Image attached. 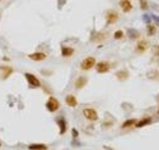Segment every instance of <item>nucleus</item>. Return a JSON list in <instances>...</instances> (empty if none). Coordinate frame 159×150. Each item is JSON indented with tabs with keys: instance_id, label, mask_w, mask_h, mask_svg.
<instances>
[{
	"instance_id": "4",
	"label": "nucleus",
	"mask_w": 159,
	"mask_h": 150,
	"mask_svg": "<svg viewBox=\"0 0 159 150\" xmlns=\"http://www.w3.org/2000/svg\"><path fill=\"white\" fill-rule=\"evenodd\" d=\"M25 78H26L28 83H29V84H30L31 86H34V88H39V86H41V81L35 77L34 74L26 73V74H25Z\"/></svg>"
},
{
	"instance_id": "14",
	"label": "nucleus",
	"mask_w": 159,
	"mask_h": 150,
	"mask_svg": "<svg viewBox=\"0 0 159 150\" xmlns=\"http://www.w3.org/2000/svg\"><path fill=\"white\" fill-rule=\"evenodd\" d=\"M147 41H143V40H140L139 43L137 44V48H136V50H137V53H144L146 50H147Z\"/></svg>"
},
{
	"instance_id": "21",
	"label": "nucleus",
	"mask_w": 159,
	"mask_h": 150,
	"mask_svg": "<svg viewBox=\"0 0 159 150\" xmlns=\"http://www.w3.org/2000/svg\"><path fill=\"white\" fill-rule=\"evenodd\" d=\"M140 6H142V9H146V8H147L146 0H140Z\"/></svg>"
},
{
	"instance_id": "13",
	"label": "nucleus",
	"mask_w": 159,
	"mask_h": 150,
	"mask_svg": "<svg viewBox=\"0 0 159 150\" xmlns=\"http://www.w3.org/2000/svg\"><path fill=\"white\" fill-rule=\"evenodd\" d=\"M29 150H49V146L45 144H30Z\"/></svg>"
},
{
	"instance_id": "22",
	"label": "nucleus",
	"mask_w": 159,
	"mask_h": 150,
	"mask_svg": "<svg viewBox=\"0 0 159 150\" xmlns=\"http://www.w3.org/2000/svg\"><path fill=\"white\" fill-rule=\"evenodd\" d=\"M154 50H155V54L159 56V46H154Z\"/></svg>"
},
{
	"instance_id": "20",
	"label": "nucleus",
	"mask_w": 159,
	"mask_h": 150,
	"mask_svg": "<svg viewBox=\"0 0 159 150\" xmlns=\"http://www.w3.org/2000/svg\"><path fill=\"white\" fill-rule=\"evenodd\" d=\"M114 39H121V38H123V31L122 30H117L116 33H114Z\"/></svg>"
},
{
	"instance_id": "2",
	"label": "nucleus",
	"mask_w": 159,
	"mask_h": 150,
	"mask_svg": "<svg viewBox=\"0 0 159 150\" xmlns=\"http://www.w3.org/2000/svg\"><path fill=\"white\" fill-rule=\"evenodd\" d=\"M83 116L90 121H96L98 119L97 111L95 109H92V108H86V109H83Z\"/></svg>"
},
{
	"instance_id": "1",
	"label": "nucleus",
	"mask_w": 159,
	"mask_h": 150,
	"mask_svg": "<svg viewBox=\"0 0 159 150\" xmlns=\"http://www.w3.org/2000/svg\"><path fill=\"white\" fill-rule=\"evenodd\" d=\"M58 108H60V103H58V100L54 96L51 98H49L47 100V103H46V109L49 111H51V113H55L58 110Z\"/></svg>"
},
{
	"instance_id": "5",
	"label": "nucleus",
	"mask_w": 159,
	"mask_h": 150,
	"mask_svg": "<svg viewBox=\"0 0 159 150\" xmlns=\"http://www.w3.org/2000/svg\"><path fill=\"white\" fill-rule=\"evenodd\" d=\"M96 69H97V73H99V74L107 73V71H110V69H111V64L107 63V61H101V63H98L96 65Z\"/></svg>"
},
{
	"instance_id": "25",
	"label": "nucleus",
	"mask_w": 159,
	"mask_h": 150,
	"mask_svg": "<svg viewBox=\"0 0 159 150\" xmlns=\"http://www.w3.org/2000/svg\"><path fill=\"white\" fill-rule=\"evenodd\" d=\"M0 2H1V0H0Z\"/></svg>"
},
{
	"instance_id": "23",
	"label": "nucleus",
	"mask_w": 159,
	"mask_h": 150,
	"mask_svg": "<svg viewBox=\"0 0 159 150\" xmlns=\"http://www.w3.org/2000/svg\"><path fill=\"white\" fill-rule=\"evenodd\" d=\"M0 146H1V143H0Z\"/></svg>"
},
{
	"instance_id": "17",
	"label": "nucleus",
	"mask_w": 159,
	"mask_h": 150,
	"mask_svg": "<svg viewBox=\"0 0 159 150\" xmlns=\"http://www.w3.org/2000/svg\"><path fill=\"white\" fill-rule=\"evenodd\" d=\"M58 124H60V133L61 134H65V131H66V123L63 119H58Z\"/></svg>"
},
{
	"instance_id": "8",
	"label": "nucleus",
	"mask_w": 159,
	"mask_h": 150,
	"mask_svg": "<svg viewBox=\"0 0 159 150\" xmlns=\"http://www.w3.org/2000/svg\"><path fill=\"white\" fill-rule=\"evenodd\" d=\"M65 103L67 104L70 108H76V106H77V104H78V102H77L76 96H73V95H71V94L66 96V99H65Z\"/></svg>"
},
{
	"instance_id": "24",
	"label": "nucleus",
	"mask_w": 159,
	"mask_h": 150,
	"mask_svg": "<svg viewBox=\"0 0 159 150\" xmlns=\"http://www.w3.org/2000/svg\"><path fill=\"white\" fill-rule=\"evenodd\" d=\"M158 114H159V111H158Z\"/></svg>"
},
{
	"instance_id": "15",
	"label": "nucleus",
	"mask_w": 159,
	"mask_h": 150,
	"mask_svg": "<svg viewBox=\"0 0 159 150\" xmlns=\"http://www.w3.org/2000/svg\"><path fill=\"white\" fill-rule=\"evenodd\" d=\"M136 123H137L136 119H128L127 121H124V123L122 124V128H123V129L131 128V127H133V125H136Z\"/></svg>"
},
{
	"instance_id": "10",
	"label": "nucleus",
	"mask_w": 159,
	"mask_h": 150,
	"mask_svg": "<svg viewBox=\"0 0 159 150\" xmlns=\"http://www.w3.org/2000/svg\"><path fill=\"white\" fill-rule=\"evenodd\" d=\"M13 73H14L13 68H10V66H5V68L1 69V79H7Z\"/></svg>"
},
{
	"instance_id": "16",
	"label": "nucleus",
	"mask_w": 159,
	"mask_h": 150,
	"mask_svg": "<svg viewBox=\"0 0 159 150\" xmlns=\"http://www.w3.org/2000/svg\"><path fill=\"white\" fill-rule=\"evenodd\" d=\"M150 121H152V119H150V118H144V119H142L140 121H137V123H136V125H137L138 128H142V127H144V125L149 124Z\"/></svg>"
},
{
	"instance_id": "11",
	"label": "nucleus",
	"mask_w": 159,
	"mask_h": 150,
	"mask_svg": "<svg viewBox=\"0 0 159 150\" xmlns=\"http://www.w3.org/2000/svg\"><path fill=\"white\" fill-rule=\"evenodd\" d=\"M86 84H87V78H83V77H80L76 81H75V86L77 89H82Z\"/></svg>"
},
{
	"instance_id": "3",
	"label": "nucleus",
	"mask_w": 159,
	"mask_h": 150,
	"mask_svg": "<svg viewBox=\"0 0 159 150\" xmlns=\"http://www.w3.org/2000/svg\"><path fill=\"white\" fill-rule=\"evenodd\" d=\"M96 65V59L93 56H88L85 60H82L81 63V69L82 70H91Z\"/></svg>"
},
{
	"instance_id": "12",
	"label": "nucleus",
	"mask_w": 159,
	"mask_h": 150,
	"mask_svg": "<svg viewBox=\"0 0 159 150\" xmlns=\"http://www.w3.org/2000/svg\"><path fill=\"white\" fill-rule=\"evenodd\" d=\"M73 53H75V49H73V48H69V46H65V48H62V50H61V54H62V56H65V58H69V56L73 55Z\"/></svg>"
},
{
	"instance_id": "18",
	"label": "nucleus",
	"mask_w": 159,
	"mask_h": 150,
	"mask_svg": "<svg viewBox=\"0 0 159 150\" xmlns=\"http://www.w3.org/2000/svg\"><path fill=\"white\" fill-rule=\"evenodd\" d=\"M117 78H118L119 80H123V79H127L128 78V73L127 71H119V73H117Z\"/></svg>"
},
{
	"instance_id": "19",
	"label": "nucleus",
	"mask_w": 159,
	"mask_h": 150,
	"mask_svg": "<svg viewBox=\"0 0 159 150\" xmlns=\"http://www.w3.org/2000/svg\"><path fill=\"white\" fill-rule=\"evenodd\" d=\"M148 35H154L155 34V28L153 27V25H148Z\"/></svg>"
},
{
	"instance_id": "9",
	"label": "nucleus",
	"mask_w": 159,
	"mask_h": 150,
	"mask_svg": "<svg viewBox=\"0 0 159 150\" xmlns=\"http://www.w3.org/2000/svg\"><path fill=\"white\" fill-rule=\"evenodd\" d=\"M119 5H121L122 10H123L124 13H129V11L132 10V8H133V5H132V3H131V0H121Z\"/></svg>"
},
{
	"instance_id": "7",
	"label": "nucleus",
	"mask_w": 159,
	"mask_h": 150,
	"mask_svg": "<svg viewBox=\"0 0 159 150\" xmlns=\"http://www.w3.org/2000/svg\"><path fill=\"white\" fill-rule=\"evenodd\" d=\"M106 20L108 24H114V23H117V20H118V14L116 11H108L106 15Z\"/></svg>"
},
{
	"instance_id": "6",
	"label": "nucleus",
	"mask_w": 159,
	"mask_h": 150,
	"mask_svg": "<svg viewBox=\"0 0 159 150\" xmlns=\"http://www.w3.org/2000/svg\"><path fill=\"white\" fill-rule=\"evenodd\" d=\"M29 59L32 61H43L46 59V54L45 53H41V52H36V53H32L29 55Z\"/></svg>"
}]
</instances>
